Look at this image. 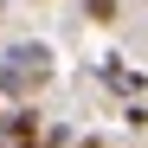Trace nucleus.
<instances>
[{
    "label": "nucleus",
    "instance_id": "nucleus-1",
    "mask_svg": "<svg viewBox=\"0 0 148 148\" xmlns=\"http://www.w3.org/2000/svg\"><path fill=\"white\" fill-rule=\"evenodd\" d=\"M45 84H52V45L45 39H19L0 52V97H13V103H39Z\"/></svg>",
    "mask_w": 148,
    "mask_h": 148
},
{
    "label": "nucleus",
    "instance_id": "nucleus-2",
    "mask_svg": "<svg viewBox=\"0 0 148 148\" xmlns=\"http://www.w3.org/2000/svg\"><path fill=\"white\" fill-rule=\"evenodd\" d=\"M45 129V116L32 110V97H26V103H13L7 116H0V148H19V142H32Z\"/></svg>",
    "mask_w": 148,
    "mask_h": 148
},
{
    "label": "nucleus",
    "instance_id": "nucleus-3",
    "mask_svg": "<svg viewBox=\"0 0 148 148\" xmlns=\"http://www.w3.org/2000/svg\"><path fill=\"white\" fill-rule=\"evenodd\" d=\"M97 77H103L116 97H148V77H142V71H129V64H97Z\"/></svg>",
    "mask_w": 148,
    "mask_h": 148
},
{
    "label": "nucleus",
    "instance_id": "nucleus-4",
    "mask_svg": "<svg viewBox=\"0 0 148 148\" xmlns=\"http://www.w3.org/2000/svg\"><path fill=\"white\" fill-rule=\"evenodd\" d=\"M19 148H71V129H64V122H52V129H39L32 142H19Z\"/></svg>",
    "mask_w": 148,
    "mask_h": 148
},
{
    "label": "nucleus",
    "instance_id": "nucleus-5",
    "mask_svg": "<svg viewBox=\"0 0 148 148\" xmlns=\"http://www.w3.org/2000/svg\"><path fill=\"white\" fill-rule=\"evenodd\" d=\"M116 13H122L116 0H84V19H97V26H116Z\"/></svg>",
    "mask_w": 148,
    "mask_h": 148
},
{
    "label": "nucleus",
    "instance_id": "nucleus-6",
    "mask_svg": "<svg viewBox=\"0 0 148 148\" xmlns=\"http://www.w3.org/2000/svg\"><path fill=\"white\" fill-rule=\"evenodd\" d=\"M71 148H103V142H71Z\"/></svg>",
    "mask_w": 148,
    "mask_h": 148
}]
</instances>
